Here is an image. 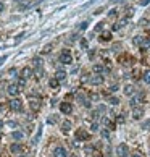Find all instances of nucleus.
I'll use <instances>...</instances> for the list:
<instances>
[{"label":"nucleus","instance_id":"nucleus-1","mask_svg":"<svg viewBox=\"0 0 150 157\" xmlns=\"http://www.w3.org/2000/svg\"><path fill=\"white\" fill-rule=\"evenodd\" d=\"M10 109L15 112H21L23 110V102H21L18 97H15V99H12V102H10Z\"/></svg>","mask_w":150,"mask_h":157},{"label":"nucleus","instance_id":"nucleus-2","mask_svg":"<svg viewBox=\"0 0 150 157\" xmlns=\"http://www.w3.org/2000/svg\"><path fill=\"white\" fill-rule=\"evenodd\" d=\"M60 62L65 63V65H69V63L73 62V57H71V54H69V50H63V52H61Z\"/></svg>","mask_w":150,"mask_h":157},{"label":"nucleus","instance_id":"nucleus-3","mask_svg":"<svg viewBox=\"0 0 150 157\" xmlns=\"http://www.w3.org/2000/svg\"><path fill=\"white\" fill-rule=\"evenodd\" d=\"M20 91H21V87L18 86V84H10V86L7 87V92H8L10 96H13V97H16V96L20 94Z\"/></svg>","mask_w":150,"mask_h":157},{"label":"nucleus","instance_id":"nucleus-4","mask_svg":"<svg viewBox=\"0 0 150 157\" xmlns=\"http://www.w3.org/2000/svg\"><path fill=\"white\" fill-rule=\"evenodd\" d=\"M53 157H68V152L63 146H58V147L53 149Z\"/></svg>","mask_w":150,"mask_h":157},{"label":"nucleus","instance_id":"nucleus-5","mask_svg":"<svg viewBox=\"0 0 150 157\" xmlns=\"http://www.w3.org/2000/svg\"><path fill=\"white\" fill-rule=\"evenodd\" d=\"M60 110H61V113H65V115H69V113L73 112V105H71L69 102H61Z\"/></svg>","mask_w":150,"mask_h":157},{"label":"nucleus","instance_id":"nucleus-6","mask_svg":"<svg viewBox=\"0 0 150 157\" xmlns=\"http://www.w3.org/2000/svg\"><path fill=\"white\" fill-rule=\"evenodd\" d=\"M128 152H129V149H128V146L126 144H119L116 147V156H119V157H126L128 156Z\"/></svg>","mask_w":150,"mask_h":157},{"label":"nucleus","instance_id":"nucleus-7","mask_svg":"<svg viewBox=\"0 0 150 157\" xmlns=\"http://www.w3.org/2000/svg\"><path fill=\"white\" fill-rule=\"evenodd\" d=\"M102 83H103V76L102 74H94L92 78H90V84H94V86H98Z\"/></svg>","mask_w":150,"mask_h":157},{"label":"nucleus","instance_id":"nucleus-8","mask_svg":"<svg viewBox=\"0 0 150 157\" xmlns=\"http://www.w3.org/2000/svg\"><path fill=\"white\" fill-rule=\"evenodd\" d=\"M10 151H12V154H21V152H23V146L15 143V144L10 146Z\"/></svg>","mask_w":150,"mask_h":157},{"label":"nucleus","instance_id":"nucleus-9","mask_svg":"<svg viewBox=\"0 0 150 157\" xmlns=\"http://www.w3.org/2000/svg\"><path fill=\"white\" fill-rule=\"evenodd\" d=\"M87 138H89V133L84 131V130H79V131L76 133V139H77V141H79V139L84 141V139H87Z\"/></svg>","mask_w":150,"mask_h":157},{"label":"nucleus","instance_id":"nucleus-10","mask_svg":"<svg viewBox=\"0 0 150 157\" xmlns=\"http://www.w3.org/2000/svg\"><path fill=\"white\" fill-rule=\"evenodd\" d=\"M71 126H73V125H71V122L65 120L63 123H61V131H63V133H68L69 130H71Z\"/></svg>","mask_w":150,"mask_h":157},{"label":"nucleus","instance_id":"nucleus-11","mask_svg":"<svg viewBox=\"0 0 150 157\" xmlns=\"http://www.w3.org/2000/svg\"><path fill=\"white\" fill-rule=\"evenodd\" d=\"M55 78H57L58 81L61 83V81H65V79H66V73H65L63 70H58V71H57V74H55Z\"/></svg>","mask_w":150,"mask_h":157},{"label":"nucleus","instance_id":"nucleus-12","mask_svg":"<svg viewBox=\"0 0 150 157\" xmlns=\"http://www.w3.org/2000/svg\"><path fill=\"white\" fill-rule=\"evenodd\" d=\"M21 76H23L24 79L31 78V76H33V70H31V68H24V70L21 71Z\"/></svg>","mask_w":150,"mask_h":157},{"label":"nucleus","instance_id":"nucleus-13","mask_svg":"<svg viewBox=\"0 0 150 157\" xmlns=\"http://www.w3.org/2000/svg\"><path fill=\"white\" fill-rule=\"evenodd\" d=\"M92 70H94V73H107V71H108L107 68H103L102 65H94Z\"/></svg>","mask_w":150,"mask_h":157},{"label":"nucleus","instance_id":"nucleus-14","mask_svg":"<svg viewBox=\"0 0 150 157\" xmlns=\"http://www.w3.org/2000/svg\"><path fill=\"white\" fill-rule=\"evenodd\" d=\"M142 113H144V110H142V109H134V110H132V117L136 118V120H139V118H140Z\"/></svg>","mask_w":150,"mask_h":157},{"label":"nucleus","instance_id":"nucleus-15","mask_svg":"<svg viewBox=\"0 0 150 157\" xmlns=\"http://www.w3.org/2000/svg\"><path fill=\"white\" fill-rule=\"evenodd\" d=\"M134 44H136V46H145V44H147V41L144 39V37L137 36L136 39H134Z\"/></svg>","mask_w":150,"mask_h":157},{"label":"nucleus","instance_id":"nucleus-16","mask_svg":"<svg viewBox=\"0 0 150 157\" xmlns=\"http://www.w3.org/2000/svg\"><path fill=\"white\" fill-rule=\"evenodd\" d=\"M29 105H31V109H33L34 112H37L39 109H41V102H39V100H31Z\"/></svg>","mask_w":150,"mask_h":157},{"label":"nucleus","instance_id":"nucleus-17","mask_svg":"<svg viewBox=\"0 0 150 157\" xmlns=\"http://www.w3.org/2000/svg\"><path fill=\"white\" fill-rule=\"evenodd\" d=\"M49 84H50V87H52V89H57L58 84H60V81H58L57 78H52V79L49 81Z\"/></svg>","mask_w":150,"mask_h":157},{"label":"nucleus","instance_id":"nucleus-18","mask_svg":"<svg viewBox=\"0 0 150 157\" xmlns=\"http://www.w3.org/2000/svg\"><path fill=\"white\" fill-rule=\"evenodd\" d=\"M12 138L15 141H20V139H23V133H21V131H13L12 133Z\"/></svg>","mask_w":150,"mask_h":157},{"label":"nucleus","instance_id":"nucleus-19","mask_svg":"<svg viewBox=\"0 0 150 157\" xmlns=\"http://www.w3.org/2000/svg\"><path fill=\"white\" fill-rule=\"evenodd\" d=\"M124 94H126V96H132V94H134V86L128 84V86L124 87Z\"/></svg>","mask_w":150,"mask_h":157},{"label":"nucleus","instance_id":"nucleus-20","mask_svg":"<svg viewBox=\"0 0 150 157\" xmlns=\"http://www.w3.org/2000/svg\"><path fill=\"white\" fill-rule=\"evenodd\" d=\"M41 134H42V126H39V131H37V134L34 136L33 144H37V143H39V139H41Z\"/></svg>","mask_w":150,"mask_h":157},{"label":"nucleus","instance_id":"nucleus-21","mask_svg":"<svg viewBox=\"0 0 150 157\" xmlns=\"http://www.w3.org/2000/svg\"><path fill=\"white\" fill-rule=\"evenodd\" d=\"M110 39H111V33H102L100 41H110Z\"/></svg>","mask_w":150,"mask_h":157},{"label":"nucleus","instance_id":"nucleus-22","mask_svg":"<svg viewBox=\"0 0 150 157\" xmlns=\"http://www.w3.org/2000/svg\"><path fill=\"white\" fill-rule=\"evenodd\" d=\"M108 102L111 104V105H118V104H119V99H118V97H110Z\"/></svg>","mask_w":150,"mask_h":157},{"label":"nucleus","instance_id":"nucleus-23","mask_svg":"<svg viewBox=\"0 0 150 157\" xmlns=\"http://www.w3.org/2000/svg\"><path fill=\"white\" fill-rule=\"evenodd\" d=\"M144 81L150 84V70H147L145 73H144Z\"/></svg>","mask_w":150,"mask_h":157},{"label":"nucleus","instance_id":"nucleus-24","mask_svg":"<svg viewBox=\"0 0 150 157\" xmlns=\"http://www.w3.org/2000/svg\"><path fill=\"white\" fill-rule=\"evenodd\" d=\"M102 122H103V125H105V126H108V128H113V125H111V122H110L108 118H103Z\"/></svg>","mask_w":150,"mask_h":157},{"label":"nucleus","instance_id":"nucleus-25","mask_svg":"<svg viewBox=\"0 0 150 157\" xmlns=\"http://www.w3.org/2000/svg\"><path fill=\"white\" fill-rule=\"evenodd\" d=\"M87 25H89V23H87V21H84V23H81V25H79V31H84V29H87Z\"/></svg>","mask_w":150,"mask_h":157},{"label":"nucleus","instance_id":"nucleus-26","mask_svg":"<svg viewBox=\"0 0 150 157\" xmlns=\"http://www.w3.org/2000/svg\"><path fill=\"white\" fill-rule=\"evenodd\" d=\"M102 138H105V139H108V138H110V133L107 131V130H103V131H102Z\"/></svg>","mask_w":150,"mask_h":157},{"label":"nucleus","instance_id":"nucleus-27","mask_svg":"<svg viewBox=\"0 0 150 157\" xmlns=\"http://www.w3.org/2000/svg\"><path fill=\"white\" fill-rule=\"evenodd\" d=\"M142 128H144V130H150V120H147L145 123L142 125Z\"/></svg>","mask_w":150,"mask_h":157},{"label":"nucleus","instance_id":"nucleus-28","mask_svg":"<svg viewBox=\"0 0 150 157\" xmlns=\"http://www.w3.org/2000/svg\"><path fill=\"white\" fill-rule=\"evenodd\" d=\"M102 29H103V23H98V25L95 26V31L98 33V31H102Z\"/></svg>","mask_w":150,"mask_h":157},{"label":"nucleus","instance_id":"nucleus-29","mask_svg":"<svg viewBox=\"0 0 150 157\" xmlns=\"http://www.w3.org/2000/svg\"><path fill=\"white\" fill-rule=\"evenodd\" d=\"M81 47L82 49H87V41H86V39H82L81 41Z\"/></svg>","mask_w":150,"mask_h":157},{"label":"nucleus","instance_id":"nucleus-30","mask_svg":"<svg viewBox=\"0 0 150 157\" xmlns=\"http://www.w3.org/2000/svg\"><path fill=\"white\" fill-rule=\"evenodd\" d=\"M49 123H55V122H57V117H49Z\"/></svg>","mask_w":150,"mask_h":157},{"label":"nucleus","instance_id":"nucleus-31","mask_svg":"<svg viewBox=\"0 0 150 157\" xmlns=\"http://www.w3.org/2000/svg\"><path fill=\"white\" fill-rule=\"evenodd\" d=\"M24 84H26V79H24V78H23V79H20V83H18V86H20V87H23Z\"/></svg>","mask_w":150,"mask_h":157},{"label":"nucleus","instance_id":"nucleus-32","mask_svg":"<svg viewBox=\"0 0 150 157\" xmlns=\"http://www.w3.org/2000/svg\"><path fill=\"white\" fill-rule=\"evenodd\" d=\"M90 130H92V131H97V130H98V125H97V123H92V126H90Z\"/></svg>","mask_w":150,"mask_h":157},{"label":"nucleus","instance_id":"nucleus-33","mask_svg":"<svg viewBox=\"0 0 150 157\" xmlns=\"http://www.w3.org/2000/svg\"><path fill=\"white\" fill-rule=\"evenodd\" d=\"M150 3V0H140V5L142 7H145V5H149Z\"/></svg>","mask_w":150,"mask_h":157},{"label":"nucleus","instance_id":"nucleus-34","mask_svg":"<svg viewBox=\"0 0 150 157\" xmlns=\"http://www.w3.org/2000/svg\"><path fill=\"white\" fill-rule=\"evenodd\" d=\"M34 63H36V65H39V66H41L42 60H41V58H34Z\"/></svg>","mask_w":150,"mask_h":157},{"label":"nucleus","instance_id":"nucleus-35","mask_svg":"<svg viewBox=\"0 0 150 157\" xmlns=\"http://www.w3.org/2000/svg\"><path fill=\"white\" fill-rule=\"evenodd\" d=\"M116 89H118V86H111V87H110V92H115Z\"/></svg>","mask_w":150,"mask_h":157},{"label":"nucleus","instance_id":"nucleus-36","mask_svg":"<svg viewBox=\"0 0 150 157\" xmlns=\"http://www.w3.org/2000/svg\"><path fill=\"white\" fill-rule=\"evenodd\" d=\"M8 125H10V126H13V128H15V126H16V122H8Z\"/></svg>","mask_w":150,"mask_h":157},{"label":"nucleus","instance_id":"nucleus-37","mask_svg":"<svg viewBox=\"0 0 150 157\" xmlns=\"http://www.w3.org/2000/svg\"><path fill=\"white\" fill-rule=\"evenodd\" d=\"M3 12V3H0V13Z\"/></svg>","mask_w":150,"mask_h":157},{"label":"nucleus","instance_id":"nucleus-38","mask_svg":"<svg viewBox=\"0 0 150 157\" xmlns=\"http://www.w3.org/2000/svg\"><path fill=\"white\" fill-rule=\"evenodd\" d=\"M132 157H142L140 154H132Z\"/></svg>","mask_w":150,"mask_h":157},{"label":"nucleus","instance_id":"nucleus-39","mask_svg":"<svg viewBox=\"0 0 150 157\" xmlns=\"http://www.w3.org/2000/svg\"><path fill=\"white\" fill-rule=\"evenodd\" d=\"M2 126H3V122L0 120V130H2Z\"/></svg>","mask_w":150,"mask_h":157},{"label":"nucleus","instance_id":"nucleus-40","mask_svg":"<svg viewBox=\"0 0 150 157\" xmlns=\"http://www.w3.org/2000/svg\"><path fill=\"white\" fill-rule=\"evenodd\" d=\"M149 44H150V39H149Z\"/></svg>","mask_w":150,"mask_h":157},{"label":"nucleus","instance_id":"nucleus-41","mask_svg":"<svg viewBox=\"0 0 150 157\" xmlns=\"http://www.w3.org/2000/svg\"><path fill=\"white\" fill-rule=\"evenodd\" d=\"M23 157H26V156H23Z\"/></svg>","mask_w":150,"mask_h":157},{"label":"nucleus","instance_id":"nucleus-42","mask_svg":"<svg viewBox=\"0 0 150 157\" xmlns=\"http://www.w3.org/2000/svg\"><path fill=\"white\" fill-rule=\"evenodd\" d=\"M95 157H97V156H95Z\"/></svg>","mask_w":150,"mask_h":157}]
</instances>
